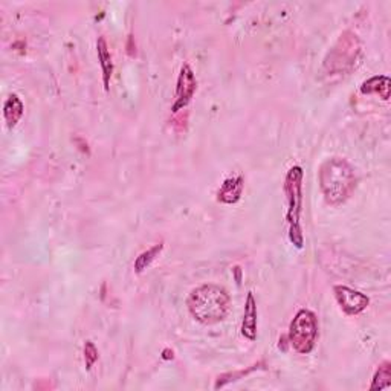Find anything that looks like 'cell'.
<instances>
[{
    "instance_id": "5",
    "label": "cell",
    "mask_w": 391,
    "mask_h": 391,
    "mask_svg": "<svg viewBox=\"0 0 391 391\" xmlns=\"http://www.w3.org/2000/svg\"><path fill=\"white\" fill-rule=\"evenodd\" d=\"M289 344L301 354H309L315 349L318 338L316 315L309 309H301L296 312L289 325Z\"/></svg>"
},
{
    "instance_id": "11",
    "label": "cell",
    "mask_w": 391,
    "mask_h": 391,
    "mask_svg": "<svg viewBox=\"0 0 391 391\" xmlns=\"http://www.w3.org/2000/svg\"><path fill=\"white\" fill-rule=\"evenodd\" d=\"M97 53H98V60L101 70H103V83L104 89L108 90V86H111V78L113 74V61H112V54L108 50L107 41L104 37H99L97 41Z\"/></svg>"
},
{
    "instance_id": "14",
    "label": "cell",
    "mask_w": 391,
    "mask_h": 391,
    "mask_svg": "<svg viewBox=\"0 0 391 391\" xmlns=\"http://www.w3.org/2000/svg\"><path fill=\"white\" fill-rule=\"evenodd\" d=\"M391 385V362L383 361L379 365L378 370L374 373L373 382L370 385V390H383L388 388Z\"/></svg>"
},
{
    "instance_id": "6",
    "label": "cell",
    "mask_w": 391,
    "mask_h": 391,
    "mask_svg": "<svg viewBox=\"0 0 391 391\" xmlns=\"http://www.w3.org/2000/svg\"><path fill=\"white\" fill-rule=\"evenodd\" d=\"M198 89V79L190 64H184L180 68V74L178 77V84H176V95H175V104L171 106L173 112L184 111V108L190 104V101L194 97V92Z\"/></svg>"
},
{
    "instance_id": "3",
    "label": "cell",
    "mask_w": 391,
    "mask_h": 391,
    "mask_svg": "<svg viewBox=\"0 0 391 391\" xmlns=\"http://www.w3.org/2000/svg\"><path fill=\"white\" fill-rule=\"evenodd\" d=\"M285 194L287 199V225H289V240L295 248L301 249L304 245L303 229H301V207H303V169L300 165H294L289 169L285 179Z\"/></svg>"
},
{
    "instance_id": "8",
    "label": "cell",
    "mask_w": 391,
    "mask_h": 391,
    "mask_svg": "<svg viewBox=\"0 0 391 391\" xmlns=\"http://www.w3.org/2000/svg\"><path fill=\"white\" fill-rule=\"evenodd\" d=\"M245 188V179L242 175L233 176L223 180L219 191H217V200L225 205H234L242 199Z\"/></svg>"
},
{
    "instance_id": "17",
    "label": "cell",
    "mask_w": 391,
    "mask_h": 391,
    "mask_svg": "<svg viewBox=\"0 0 391 391\" xmlns=\"http://www.w3.org/2000/svg\"><path fill=\"white\" fill-rule=\"evenodd\" d=\"M164 359H173V350H170V349H165L164 350V356H162Z\"/></svg>"
},
{
    "instance_id": "16",
    "label": "cell",
    "mask_w": 391,
    "mask_h": 391,
    "mask_svg": "<svg viewBox=\"0 0 391 391\" xmlns=\"http://www.w3.org/2000/svg\"><path fill=\"white\" fill-rule=\"evenodd\" d=\"M98 350H97V347L95 344H93L92 341H86L84 344V361H86V368L88 370H90V368L93 367V364L98 361Z\"/></svg>"
},
{
    "instance_id": "10",
    "label": "cell",
    "mask_w": 391,
    "mask_h": 391,
    "mask_svg": "<svg viewBox=\"0 0 391 391\" xmlns=\"http://www.w3.org/2000/svg\"><path fill=\"white\" fill-rule=\"evenodd\" d=\"M362 95H379L383 101L390 99L391 79L385 75H374L361 84Z\"/></svg>"
},
{
    "instance_id": "4",
    "label": "cell",
    "mask_w": 391,
    "mask_h": 391,
    "mask_svg": "<svg viewBox=\"0 0 391 391\" xmlns=\"http://www.w3.org/2000/svg\"><path fill=\"white\" fill-rule=\"evenodd\" d=\"M361 53L362 46L356 34L345 31L325 55L324 70L330 75H344L356 66Z\"/></svg>"
},
{
    "instance_id": "7",
    "label": "cell",
    "mask_w": 391,
    "mask_h": 391,
    "mask_svg": "<svg viewBox=\"0 0 391 391\" xmlns=\"http://www.w3.org/2000/svg\"><path fill=\"white\" fill-rule=\"evenodd\" d=\"M333 294H335L338 304L347 315H359L361 312H364L368 307V304H370V300H368L367 295L353 291V289L347 286H335L333 287Z\"/></svg>"
},
{
    "instance_id": "15",
    "label": "cell",
    "mask_w": 391,
    "mask_h": 391,
    "mask_svg": "<svg viewBox=\"0 0 391 391\" xmlns=\"http://www.w3.org/2000/svg\"><path fill=\"white\" fill-rule=\"evenodd\" d=\"M263 362H258V364H254V365H251L249 368H246V370H242V372H237V373H228V374H223V376H219V379H217L216 382V385L214 388L216 390H219V388H223L227 385V383L229 382H234V381H238L240 378H243V376H248L249 373H252L254 370H257V368L262 365Z\"/></svg>"
},
{
    "instance_id": "2",
    "label": "cell",
    "mask_w": 391,
    "mask_h": 391,
    "mask_svg": "<svg viewBox=\"0 0 391 391\" xmlns=\"http://www.w3.org/2000/svg\"><path fill=\"white\" fill-rule=\"evenodd\" d=\"M187 306L194 320L205 325L223 321L229 312L231 298L225 289L217 285H202L191 291Z\"/></svg>"
},
{
    "instance_id": "1",
    "label": "cell",
    "mask_w": 391,
    "mask_h": 391,
    "mask_svg": "<svg viewBox=\"0 0 391 391\" xmlns=\"http://www.w3.org/2000/svg\"><path fill=\"white\" fill-rule=\"evenodd\" d=\"M318 180L325 202L332 207L343 205L356 188L352 165L341 158H330L320 166Z\"/></svg>"
},
{
    "instance_id": "9",
    "label": "cell",
    "mask_w": 391,
    "mask_h": 391,
    "mask_svg": "<svg viewBox=\"0 0 391 391\" xmlns=\"http://www.w3.org/2000/svg\"><path fill=\"white\" fill-rule=\"evenodd\" d=\"M257 301L254 298V294L248 292L245 301V315L242 323V335L249 339V341H256L257 339Z\"/></svg>"
},
{
    "instance_id": "12",
    "label": "cell",
    "mask_w": 391,
    "mask_h": 391,
    "mask_svg": "<svg viewBox=\"0 0 391 391\" xmlns=\"http://www.w3.org/2000/svg\"><path fill=\"white\" fill-rule=\"evenodd\" d=\"M23 112H25L23 103H21V99L16 95V93H12L3 104V118L8 128H14L17 126V122L21 120V117H23Z\"/></svg>"
},
{
    "instance_id": "13",
    "label": "cell",
    "mask_w": 391,
    "mask_h": 391,
    "mask_svg": "<svg viewBox=\"0 0 391 391\" xmlns=\"http://www.w3.org/2000/svg\"><path fill=\"white\" fill-rule=\"evenodd\" d=\"M162 249H164V243H158L155 246H151L150 249L144 251L142 254H140V257L135 260V272L142 274L144 271H146L147 267L151 265V262H155L156 257L161 254Z\"/></svg>"
}]
</instances>
